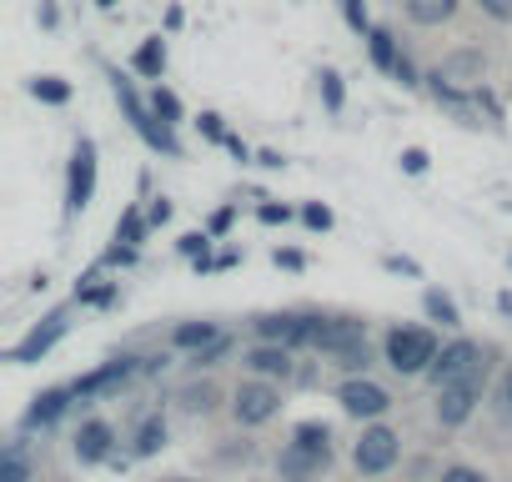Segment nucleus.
I'll return each instance as SVG.
<instances>
[{
  "label": "nucleus",
  "instance_id": "cd10ccee",
  "mask_svg": "<svg viewBox=\"0 0 512 482\" xmlns=\"http://www.w3.org/2000/svg\"><path fill=\"white\" fill-rule=\"evenodd\" d=\"M181 402H186L191 412H211V407H216V387H211V382H196V387L181 392Z\"/></svg>",
  "mask_w": 512,
  "mask_h": 482
},
{
  "label": "nucleus",
  "instance_id": "39448f33",
  "mask_svg": "<svg viewBox=\"0 0 512 482\" xmlns=\"http://www.w3.org/2000/svg\"><path fill=\"white\" fill-rule=\"evenodd\" d=\"M277 407H282V392L272 387V377L241 382V387H236V397H231V412H236V422H246V427L272 422V417H277Z\"/></svg>",
  "mask_w": 512,
  "mask_h": 482
},
{
  "label": "nucleus",
  "instance_id": "a211bd4d",
  "mask_svg": "<svg viewBox=\"0 0 512 482\" xmlns=\"http://www.w3.org/2000/svg\"><path fill=\"white\" fill-rule=\"evenodd\" d=\"M402 6H407V16H412L417 26H447V21L457 16L462 0H402Z\"/></svg>",
  "mask_w": 512,
  "mask_h": 482
},
{
  "label": "nucleus",
  "instance_id": "f257e3e1",
  "mask_svg": "<svg viewBox=\"0 0 512 482\" xmlns=\"http://www.w3.org/2000/svg\"><path fill=\"white\" fill-rule=\"evenodd\" d=\"M327 467H332V432H327V422H302L297 437L287 442V452L277 457V472L287 482H312Z\"/></svg>",
  "mask_w": 512,
  "mask_h": 482
},
{
  "label": "nucleus",
  "instance_id": "aec40b11",
  "mask_svg": "<svg viewBox=\"0 0 512 482\" xmlns=\"http://www.w3.org/2000/svg\"><path fill=\"white\" fill-rule=\"evenodd\" d=\"M221 332L211 327V322H181L176 332H171V347H181V352H201V347H211Z\"/></svg>",
  "mask_w": 512,
  "mask_h": 482
},
{
  "label": "nucleus",
  "instance_id": "f704fd0d",
  "mask_svg": "<svg viewBox=\"0 0 512 482\" xmlns=\"http://www.w3.org/2000/svg\"><path fill=\"white\" fill-rule=\"evenodd\" d=\"M302 221H307V226H312V231H327V226H332V211H327V206H317V201H312V206H307V211H302Z\"/></svg>",
  "mask_w": 512,
  "mask_h": 482
},
{
  "label": "nucleus",
  "instance_id": "ea45409f",
  "mask_svg": "<svg viewBox=\"0 0 512 482\" xmlns=\"http://www.w3.org/2000/svg\"><path fill=\"white\" fill-rule=\"evenodd\" d=\"M201 131H206L211 141H226V131H221V116H211V111L201 116Z\"/></svg>",
  "mask_w": 512,
  "mask_h": 482
},
{
  "label": "nucleus",
  "instance_id": "4be33fe9",
  "mask_svg": "<svg viewBox=\"0 0 512 482\" xmlns=\"http://www.w3.org/2000/svg\"><path fill=\"white\" fill-rule=\"evenodd\" d=\"M161 447H166V422L161 417H146L136 427V457H156Z\"/></svg>",
  "mask_w": 512,
  "mask_h": 482
},
{
  "label": "nucleus",
  "instance_id": "6ab92c4d",
  "mask_svg": "<svg viewBox=\"0 0 512 482\" xmlns=\"http://www.w3.org/2000/svg\"><path fill=\"white\" fill-rule=\"evenodd\" d=\"M131 71H136V76H151V81H161V71H166V41H161V36L141 41V51L131 56Z\"/></svg>",
  "mask_w": 512,
  "mask_h": 482
},
{
  "label": "nucleus",
  "instance_id": "6e6552de",
  "mask_svg": "<svg viewBox=\"0 0 512 482\" xmlns=\"http://www.w3.org/2000/svg\"><path fill=\"white\" fill-rule=\"evenodd\" d=\"M312 347L327 352V357H347V352L367 347V322H357V317H322Z\"/></svg>",
  "mask_w": 512,
  "mask_h": 482
},
{
  "label": "nucleus",
  "instance_id": "c9c22d12",
  "mask_svg": "<svg viewBox=\"0 0 512 482\" xmlns=\"http://www.w3.org/2000/svg\"><path fill=\"white\" fill-rule=\"evenodd\" d=\"M477 6H482V11L492 16V21H502V26L512 21V0H477Z\"/></svg>",
  "mask_w": 512,
  "mask_h": 482
},
{
  "label": "nucleus",
  "instance_id": "1a4fd4ad",
  "mask_svg": "<svg viewBox=\"0 0 512 482\" xmlns=\"http://www.w3.org/2000/svg\"><path fill=\"white\" fill-rule=\"evenodd\" d=\"M337 402H342V412H347V417H382V412L392 407L387 387H377V382H372V377H362V372H352V377L337 387Z\"/></svg>",
  "mask_w": 512,
  "mask_h": 482
},
{
  "label": "nucleus",
  "instance_id": "412c9836",
  "mask_svg": "<svg viewBox=\"0 0 512 482\" xmlns=\"http://www.w3.org/2000/svg\"><path fill=\"white\" fill-rule=\"evenodd\" d=\"M422 307H427V317L432 322H442V327H462V312H457V302L447 297V292H422Z\"/></svg>",
  "mask_w": 512,
  "mask_h": 482
},
{
  "label": "nucleus",
  "instance_id": "c756f323",
  "mask_svg": "<svg viewBox=\"0 0 512 482\" xmlns=\"http://www.w3.org/2000/svg\"><path fill=\"white\" fill-rule=\"evenodd\" d=\"M317 81H322V101H327V111H342V76H337V71H322Z\"/></svg>",
  "mask_w": 512,
  "mask_h": 482
},
{
  "label": "nucleus",
  "instance_id": "2f4dec72",
  "mask_svg": "<svg viewBox=\"0 0 512 482\" xmlns=\"http://www.w3.org/2000/svg\"><path fill=\"white\" fill-rule=\"evenodd\" d=\"M181 252H186V257H201V262H196L201 272L211 267V262H206V236H201V231H186V236H181Z\"/></svg>",
  "mask_w": 512,
  "mask_h": 482
},
{
  "label": "nucleus",
  "instance_id": "a18cd8bd",
  "mask_svg": "<svg viewBox=\"0 0 512 482\" xmlns=\"http://www.w3.org/2000/svg\"><path fill=\"white\" fill-rule=\"evenodd\" d=\"M96 6H106V11H111V6H116V0H96Z\"/></svg>",
  "mask_w": 512,
  "mask_h": 482
},
{
  "label": "nucleus",
  "instance_id": "c03bdc74",
  "mask_svg": "<svg viewBox=\"0 0 512 482\" xmlns=\"http://www.w3.org/2000/svg\"><path fill=\"white\" fill-rule=\"evenodd\" d=\"M226 146H231V156H236V161H246V156H251V151H246V141H236V136H226Z\"/></svg>",
  "mask_w": 512,
  "mask_h": 482
},
{
  "label": "nucleus",
  "instance_id": "7c9ffc66",
  "mask_svg": "<svg viewBox=\"0 0 512 482\" xmlns=\"http://www.w3.org/2000/svg\"><path fill=\"white\" fill-rule=\"evenodd\" d=\"M497 417L512 427V367L502 372V382H497Z\"/></svg>",
  "mask_w": 512,
  "mask_h": 482
},
{
  "label": "nucleus",
  "instance_id": "423d86ee",
  "mask_svg": "<svg viewBox=\"0 0 512 482\" xmlns=\"http://www.w3.org/2000/svg\"><path fill=\"white\" fill-rule=\"evenodd\" d=\"M477 367H487V362H482V347L467 342V337H457V342H447V347L437 352V362L427 367V377H432V387H452V382L472 377Z\"/></svg>",
  "mask_w": 512,
  "mask_h": 482
},
{
  "label": "nucleus",
  "instance_id": "2eb2a0df",
  "mask_svg": "<svg viewBox=\"0 0 512 482\" xmlns=\"http://www.w3.org/2000/svg\"><path fill=\"white\" fill-rule=\"evenodd\" d=\"M111 442H116L111 422L91 417V422H81V432H76V457H81L86 467H91V462H106V457H111Z\"/></svg>",
  "mask_w": 512,
  "mask_h": 482
},
{
  "label": "nucleus",
  "instance_id": "f3484780",
  "mask_svg": "<svg viewBox=\"0 0 512 482\" xmlns=\"http://www.w3.org/2000/svg\"><path fill=\"white\" fill-rule=\"evenodd\" d=\"M71 397H76L71 387H51V392H41V397H36V407L26 412V427H51V422L66 412V402H71Z\"/></svg>",
  "mask_w": 512,
  "mask_h": 482
},
{
  "label": "nucleus",
  "instance_id": "a19ab883",
  "mask_svg": "<svg viewBox=\"0 0 512 482\" xmlns=\"http://www.w3.org/2000/svg\"><path fill=\"white\" fill-rule=\"evenodd\" d=\"M392 76H397L402 86H417V71H412V61H407V56L397 61V71H392Z\"/></svg>",
  "mask_w": 512,
  "mask_h": 482
},
{
  "label": "nucleus",
  "instance_id": "4c0bfd02",
  "mask_svg": "<svg viewBox=\"0 0 512 482\" xmlns=\"http://www.w3.org/2000/svg\"><path fill=\"white\" fill-rule=\"evenodd\" d=\"M367 362H372V352H367V347H357V352L337 357V367H347V372H367Z\"/></svg>",
  "mask_w": 512,
  "mask_h": 482
},
{
  "label": "nucleus",
  "instance_id": "b1692460",
  "mask_svg": "<svg viewBox=\"0 0 512 482\" xmlns=\"http://www.w3.org/2000/svg\"><path fill=\"white\" fill-rule=\"evenodd\" d=\"M367 41H372V61H377L382 71H397V61H402V56H397V41H392V31H372Z\"/></svg>",
  "mask_w": 512,
  "mask_h": 482
},
{
  "label": "nucleus",
  "instance_id": "dca6fc26",
  "mask_svg": "<svg viewBox=\"0 0 512 482\" xmlns=\"http://www.w3.org/2000/svg\"><path fill=\"white\" fill-rule=\"evenodd\" d=\"M61 337H66V317L56 312V317H46V327H36V332H31V337L11 352V362H36V357H46V352H51Z\"/></svg>",
  "mask_w": 512,
  "mask_h": 482
},
{
  "label": "nucleus",
  "instance_id": "a878e982",
  "mask_svg": "<svg viewBox=\"0 0 512 482\" xmlns=\"http://www.w3.org/2000/svg\"><path fill=\"white\" fill-rule=\"evenodd\" d=\"M31 91H36L41 101H51V106H66V101H71V86H66L61 76H41V81H36Z\"/></svg>",
  "mask_w": 512,
  "mask_h": 482
},
{
  "label": "nucleus",
  "instance_id": "49530a36",
  "mask_svg": "<svg viewBox=\"0 0 512 482\" xmlns=\"http://www.w3.org/2000/svg\"><path fill=\"white\" fill-rule=\"evenodd\" d=\"M507 267H512V257H507Z\"/></svg>",
  "mask_w": 512,
  "mask_h": 482
},
{
  "label": "nucleus",
  "instance_id": "37998d69",
  "mask_svg": "<svg viewBox=\"0 0 512 482\" xmlns=\"http://www.w3.org/2000/svg\"><path fill=\"white\" fill-rule=\"evenodd\" d=\"M277 267H292L297 272L302 267V252H277Z\"/></svg>",
  "mask_w": 512,
  "mask_h": 482
},
{
  "label": "nucleus",
  "instance_id": "72a5a7b5",
  "mask_svg": "<svg viewBox=\"0 0 512 482\" xmlns=\"http://www.w3.org/2000/svg\"><path fill=\"white\" fill-rule=\"evenodd\" d=\"M437 482H487V472H477V467H462V462H457V467H447Z\"/></svg>",
  "mask_w": 512,
  "mask_h": 482
},
{
  "label": "nucleus",
  "instance_id": "f03ea898",
  "mask_svg": "<svg viewBox=\"0 0 512 482\" xmlns=\"http://www.w3.org/2000/svg\"><path fill=\"white\" fill-rule=\"evenodd\" d=\"M111 86H116V101H121V111H126V121L136 126V136L151 146V151H166V156H181V146H176V136H171V126L136 96V86L121 76V71H111Z\"/></svg>",
  "mask_w": 512,
  "mask_h": 482
},
{
  "label": "nucleus",
  "instance_id": "9d476101",
  "mask_svg": "<svg viewBox=\"0 0 512 482\" xmlns=\"http://www.w3.org/2000/svg\"><path fill=\"white\" fill-rule=\"evenodd\" d=\"M397 452H402V442H397L392 427H367L362 442H357V452H352V462H357V472L377 477V472H387L397 462Z\"/></svg>",
  "mask_w": 512,
  "mask_h": 482
},
{
  "label": "nucleus",
  "instance_id": "de8ad7c7",
  "mask_svg": "<svg viewBox=\"0 0 512 482\" xmlns=\"http://www.w3.org/2000/svg\"><path fill=\"white\" fill-rule=\"evenodd\" d=\"M181 482H186V477H181Z\"/></svg>",
  "mask_w": 512,
  "mask_h": 482
},
{
  "label": "nucleus",
  "instance_id": "ddd939ff",
  "mask_svg": "<svg viewBox=\"0 0 512 482\" xmlns=\"http://www.w3.org/2000/svg\"><path fill=\"white\" fill-rule=\"evenodd\" d=\"M136 372V357H116V362H106L101 372H91V377H81L71 392L76 397H106V392H116V387H126V377Z\"/></svg>",
  "mask_w": 512,
  "mask_h": 482
},
{
  "label": "nucleus",
  "instance_id": "79ce46f5",
  "mask_svg": "<svg viewBox=\"0 0 512 482\" xmlns=\"http://www.w3.org/2000/svg\"><path fill=\"white\" fill-rule=\"evenodd\" d=\"M287 216H292L287 206H262V221H267V226H277V221H287Z\"/></svg>",
  "mask_w": 512,
  "mask_h": 482
},
{
  "label": "nucleus",
  "instance_id": "473e14b6",
  "mask_svg": "<svg viewBox=\"0 0 512 482\" xmlns=\"http://www.w3.org/2000/svg\"><path fill=\"white\" fill-rule=\"evenodd\" d=\"M402 171H407V176H422V171H427V151H422V146H407V151H402Z\"/></svg>",
  "mask_w": 512,
  "mask_h": 482
},
{
  "label": "nucleus",
  "instance_id": "9b49d317",
  "mask_svg": "<svg viewBox=\"0 0 512 482\" xmlns=\"http://www.w3.org/2000/svg\"><path fill=\"white\" fill-rule=\"evenodd\" d=\"M317 322H322V317L277 312V317H262V322H256V337H262V342H282V347H312V337H317Z\"/></svg>",
  "mask_w": 512,
  "mask_h": 482
},
{
  "label": "nucleus",
  "instance_id": "f8f14e48",
  "mask_svg": "<svg viewBox=\"0 0 512 482\" xmlns=\"http://www.w3.org/2000/svg\"><path fill=\"white\" fill-rule=\"evenodd\" d=\"M437 76H442V81H452V86H462V91H477V81L487 76V56H482V51H472V46H462V51L442 56Z\"/></svg>",
  "mask_w": 512,
  "mask_h": 482
},
{
  "label": "nucleus",
  "instance_id": "393cba45",
  "mask_svg": "<svg viewBox=\"0 0 512 482\" xmlns=\"http://www.w3.org/2000/svg\"><path fill=\"white\" fill-rule=\"evenodd\" d=\"M146 226H151V216H146V211H136V206H131V211H126V216H121V226H116V241H126V247H136V241H141V236H146Z\"/></svg>",
  "mask_w": 512,
  "mask_h": 482
},
{
  "label": "nucleus",
  "instance_id": "20e7f679",
  "mask_svg": "<svg viewBox=\"0 0 512 482\" xmlns=\"http://www.w3.org/2000/svg\"><path fill=\"white\" fill-rule=\"evenodd\" d=\"M482 387H487V367H477L472 377H462L452 387H437V422L442 427H462L472 417V407L482 402Z\"/></svg>",
  "mask_w": 512,
  "mask_h": 482
},
{
  "label": "nucleus",
  "instance_id": "e433bc0d",
  "mask_svg": "<svg viewBox=\"0 0 512 482\" xmlns=\"http://www.w3.org/2000/svg\"><path fill=\"white\" fill-rule=\"evenodd\" d=\"M226 347H231V342H226V337H216V342H211V347H201V352H196L191 362H196V367H211V362H216V357H221Z\"/></svg>",
  "mask_w": 512,
  "mask_h": 482
},
{
  "label": "nucleus",
  "instance_id": "4468645a",
  "mask_svg": "<svg viewBox=\"0 0 512 482\" xmlns=\"http://www.w3.org/2000/svg\"><path fill=\"white\" fill-rule=\"evenodd\" d=\"M256 377H292V347H282V342H262V347H251L246 357H241Z\"/></svg>",
  "mask_w": 512,
  "mask_h": 482
},
{
  "label": "nucleus",
  "instance_id": "bb28decb",
  "mask_svg": "<svg viewBox=\"0 0 512 482\" xmlns=\"http://www.w3.org/2000/svg\"><path fill=\"white\" fill-rule=\"evenodd\" d=\"M151 111H156L166 126H176V121H181V101H176L166 86H156V91H151Z\"/></svg>",
  "mask_w": 512,
  "mask_h": 482
},
{
  "label": "nucleus",
  "instance_id": "58836bf2",
  "mask_svg": "<svg viewBox=\"0 0 512 482\" xmlns=\"http://www.w3.org/2000/svg\"><path fill=\"white\" fill-rule=\"evenodd\" d=\"M146 216H151V226H161V221H171V201H166V196H156V201L146 206Z\"/></svg>",
  "mask_w": 512,
  "mask_h": 482
},
{
  "label": "nucleus",
  "instance_id": "0eeeda50",
  "mask_svg": "<svg viewBox=\"0 0 512 482\" xmlns=\"http://www.w3.org/2000/svg\"><path fill=\"white\" fill-rule=\"evenodd\" d=\"M96 196V141H76V156H71V181H66V211H86Z\"/></svg>",
  "mask_w": 512,
  "mask_h": 482
},
{
  "label": "nucleus",
  "instance_id": "7ed1b4c3",
  "mask_svg": "<svg viewBox=\"0 0 512 482\" xmlns=\"http://www.w3.org/2000/svg\"><path fill=\"white\" fill-rule=\"evenodd\" d=\"M437 337L427 332V327H392L387 332V362H392V372H402V377H417V372H427L432 362H437Z\"/></svg>",
  "mask_w": 512,
  "mask_h": 482
},
{
  "label": "nucleus",
  "instance_id": "c85d7f7f",
  "mask_svg": "<svg viewBox=\"0 0 512 482\" xmlns=\"http://www.w3.org/2000/svg\"><path fill=\"white\" fill-rule=\"evenodd\" d=\"M342 11H347V26L357 36H372V21H367V0H342Z\"/></svg>",
  "mask_w": 512,
  "mask_h": 482
},
{
  "label": "nucleus",
  "instance_id": "5701e85b",
  "mask_svg": "<svg viewBox=\"0 0 512 482\" xmlns=\"http://www.w3.org/2000/svg\"><path fill=\"white\" fill-rule=\"evenodd\" d=\"M0 482H31V462H26V447L11 442L6 457H0Z\"/></svg>",
  "mask_w": 512,
  "mask_h": 482
}]
</instances>
